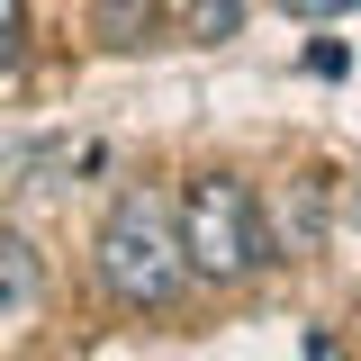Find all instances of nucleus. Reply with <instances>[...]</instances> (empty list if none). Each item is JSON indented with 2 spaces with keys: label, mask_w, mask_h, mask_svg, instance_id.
<instances>
[{
  "label": "nucleus",
  "mask_w": 361,
  "mask_h": 361,
  "mask_svg": "<svg viewBox=\"0 0 361 361\" xmlns=\"http://www.w3.org/2000/svg\"><path fill=\"white\" fill-rule=\"evenodd\" d=\"M180 262L199 271V280H253L271 262V226H262V199L244 190L235 172H199L180 190Z\"/></svg>",
  "instance_id": "f03ea898"
},
{
  "label": "nucleus",
  "mask_w": 361,
  "mask_h": 361,
  "mask_svg": "<svg viewBox=\"0 0 361 361\" xmlns=\"http://www.w3.org/2000/svg\"><path fill=\"white\" fill-rule=\"evenodd\" d=\"M325 244V180H298L289 199H280V244H271V262L280 253H316Z\"/></svg>",
  "instance_id": "20e7f679"
},
{
  "label": "nucleus",
  "mask_w": 361,
  "mask_h": 361,
  "mask_svg": "<svg viewBox=\"0 0 361 361\" xmlns=\"http://www.w3.org/2000/svg\"><path fill=\"white\" fill-rule=\"evenodd\" d=\"M163 9L180 18V37L217 45V37H235V27H244V9H253V0H163Z\"/></svg>",
  "instance_id": "39448f33"
},
{
  "label": "nucleus",
  "mask_w": 361,
  "mask_h": 361,
  "mask_svg": "<svg viewBox=\"0 0 361 361\" xmlns=\"http://www.w3.org/2000/svg\"><path fill=\"white\" fill-rule=\"evenodd\" d=\"M45 298V262L27 235H0V316H37Z\"/></svg>",
  "instance_id": "7ed1b4c3"
},
{
  "label": "nucleus",
  "mask_w": 361,
  "mask_h": 361,
  "mask_svg": "<svg viewBox=\"0 0 361 361\" xmlns=\"http://www.w3.org/2000/svg\"><path fill=\"white\" fill-rule=\"evenodd\" d=\"M27 63V0H0V73Z\"/></svg>",
  "instance_id": "0eeeda50"
},
{
  "label": "nucleus",
  "mask_w": 361,
  "mask_h": 361,
  "mask_svg": "<svg viewBox=\"0 0 361 361\" xmlns=\"http://www.w3.org/2000/svg\"><path fill=\"white\" fill-rule=\"evenodd\" d=\"M90 262H99V289H109L118 307H172L180 280H190V262H180V226H172V208H163L154 190H127V199L99 217Z\"/></svg>",
  "instance_id": "f257e3e1"
},
{
  "label": "nucleus",
  "mask_w": 361,
  "mask_h": 361,
  "mask_svg": "<svg viewBox=\"0 0 361 361\" xmlns=\"http://www.w3.org/2000/svg\"><path fill=\"white\" fill-rule=\"evenodd\" d=\"M154 18H163V0H99V37L109 45H145Z\"/></svg>",
  "instance_id": "423d86ee"
},
{
  "label": "nucleus",
  "mask_w": 361,
  "mask_h": 361,
  "mask_svg": "<svg viewBox=\"0 0 361 361\" xmlns=\"http://www.w3.org/2000/svg\"><path fill=\"white\" fill-rule=\"evenodd\" d=\"M343 226H353V244H361V180H353V199H343Z\"/></svg>",
  "instance_id": "1a4fd4ad"
},
{
  "label": "nucleus",
  "mask_w": 361,
  "mask_h": 361,
  "mask_svg": "<svg viewBox=\"0 0 361 361\" xmlns=\"http://www.w3.org/2000/svg\"><path fill=\"white\" fill-rule=\"evenodd\" d=\"M289 18H343V9H361V0H280Z\"/></svg>",
  "instance_id": "6e6552de"
}]
</instances>
